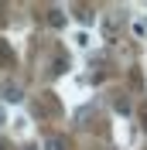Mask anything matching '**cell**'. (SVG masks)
I'll return each mask as SVG.
<instances>
[{
    "label": "cell",
    "mask_w": 147,
    "mask_h": 150,
    "mask_svg": "<svg viewBox=\"0 0 147 150\" xmlns=\"http://www.w3.org/2000/svg\"><path fill=\"white\" fill-rule=\"evenodd\" d=\"M99 28H103V41H116L120 31H123V17H120V14H106Z\"/></svg>",
    "instance_id": "6da1fadb"
},
{
    "label": "cell",
    "mask_w": 147,
    "mask_h": 150,
    "mask_svg": "<svg viewBox=\"0 0 147 150\" xmlns=\"http://www.w3.org/2000/svg\"><path fill=\"white\" fill-rule=\"evenodd\" d=\"M51 24H55V28H62V24H65V17L58 14V10H51Z\"/></svg>",
    "instance_id": "8992f818"
},
{
    "label": "cell",
    "mask_w": 147,
    "mask_h": 150,
    "mask_svg": "<svg viewBox=\"0 0 147 150\" xmlns=\"http://www.w3.org/2000/svg\"><path fill=\"white\" fill-rule=\"evenodd\" d=\"M24 150H34V147H24Z\"/></svg>",
    "instance_id": "9c48e42d"
},
{
    "label": "cell",
    "mask_w": 147,
    "mask_h": 150,
    "mask_svg": "<svg viewBox=\"0 0 147 150\" xmlns=\"http://www.w3.org/2000/svg\"><path fill=\"white\" fill-rule=\"evenodd\" d=\"M144 133H147V106H144Z\"/></svg>",
    "instance_id": "52a82bcc"
},
{
    "label": "cell",
    "mask_w": 147,
    "mask_h": 150,
    "mask_svg": "<svg viewBox=\"0 0 147 150\" xmlns=\"http://www.w3.org/2000/svg\"><path fill=\"white\" fill-rule=\"evenodd\" d=\"M45 150H69V140H65L62 133H51L45 140Z\"/></svg>",
    "instance_id": "7a4b0ae2"
},
{
    "label": "cell",
    "mask_w": 147,
    "mask_h": 150,
    "mask_svg": "<svg viewBox=\"0 0 147 150\" xmlns=\"http://www.w3.org/2000/svg\"><path fill=\"white\" fill-rule=\"evenodd\" d=\"M4 99H7V103H21V99H24V92H21L17 85H7V89H4Z\"/></svg>",
    "instance_id": "5b68a950"
},
{
    "label": "cell",
    "mask_w": 147,
    "mask_h": 150,
    "mask_svg": "<svg viewBox=\"0 0 147 150\" xmlns=\"http://www.w3.org/2000/svg\"><path fill=\"white\" fill-rule=\"evenodd\" d=\"M0 123H4V112H0Z\"/></svg>",
    "instance_id": "ba28073f"
},
{
    "label": "cell",
    "mask_w": 147,
    "mask_h": 150,
    "mask_svg": "<svg viewBox=\"0 0 147 150\" xmlns=\"http://www.w3.org/2000/svg\"><path fill=\"white\" fill-rule=\"evenodd\" d=\"M75 17L82 21V24H92V17H96V10H92V7H86V4H79V7H75Z\"/></svg>",
    "instance_id": "277c9868"
},
{
    "label": "cell",
    "mask_w": 147,
    "mask_h": 150,
    "mask_svg": "<svg viewBox=\"0 0 147 150\" xmlns=\"http://www.w3.org/2000/svg\"><path fill=\"white\" fill-rule=\"evenodd\" d=\"M14 62H17V58H14L10 45H7V41H0V65H4V68H14Z\"/></svg>",
    "instance_id": "3957f363"
},
{
    "label": "cell",
    "mask_w": 147,
    "mask_h": 150,
    "mask_svg": "<svg viewBox=\"0 0 147 150\" xmlns=\"http://www.w3.org/2000/svg\"><path fill=\"white\" fill-rule=\"evenodd\" d=\"M0 10H4V7H0Z\"/></svg>",
    "instance_id": "30bf717a"
}]
</instances>
